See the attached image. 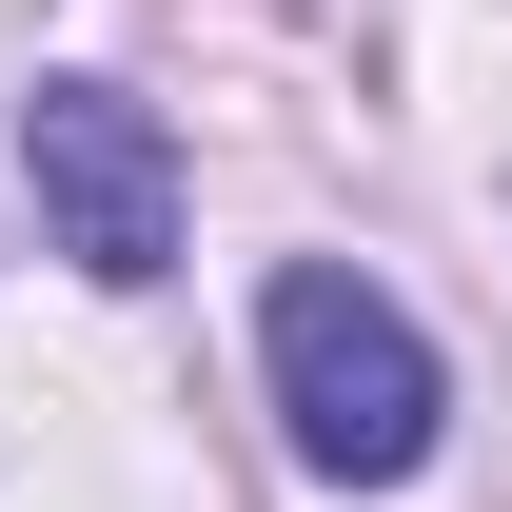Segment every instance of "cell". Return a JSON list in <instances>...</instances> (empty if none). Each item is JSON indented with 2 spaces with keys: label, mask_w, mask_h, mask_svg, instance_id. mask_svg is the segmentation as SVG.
Masks as SVG:
<instances>
[{
  "label": "cell",
  "mask_w": 512,
  "mask_h": 512,
  "mask_svg": "<svg viewBox=\"0 0 512 512\" xmlns=\"http://www.w3.org/2000/svg\"><path fill=\"white\" fill-rule=\"evenodd\" d=\"M256 375H276V434L316 453L335 493H394L414 453H434V414H453V375H434V335L394 316L355 256H296L276 296H256Z\"/></svg>",
  "instance_id": "6da1fadb"
},
{
  "label": "cell",
  "mask_w": 512,
  "mask_h": 512,
  "mask_svg": "<svg viewBox=\"0 0 512 512\" xmlns=\"http://www.w3.org/2000/svg\"><path fill=\"white\" fill-rule=\"evenodd\" d=\"M20 197H40V256H79L99 296L178 276V138L138 79H40L20 99Z\"/></svg>",
  "instance_id": "7a4b0ae2"
}]
</instances>
